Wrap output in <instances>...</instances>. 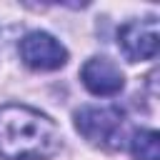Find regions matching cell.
Returning <instances> with one entry per match:
<instances>
[{
  "label": "cell",
  "instance_id": "obj_1",
  "mask_svg": "<svg viewBox=\"0 0 160 160\" xmlns=\"http://www.w3.org/2000/svg\"><path fill=\"white\" fill-rule=\"evenodd\" d=\"M62 148L55 120L30 105H0V158L2 160H48Z\"/></svg>",
  "mask_w": 160,
  "mask_h": 160
},
{
  "label": "cell",
  "instance_id": "obj_2",
  "mask_svg": "<svg viewBox=\"0 0 160 160\" xmlns=\"http://www.w3.org/2000/svg\"><path fill=\"white\" fill-rule=\"evenodd\" d=\"M75 130L95 148L115 150L125 138V112L118 105H82L72 115Z\"/></svg>",
  "mask_w": 160,
  "mask_h": 160
},
{
  "label": "cell",
  "instance_id": "obj_3",
  "mask_svg": "<svg viewBox=\"0 0 160 160\" xmlns=\"http://www.w3.org/2000/svg\"><path fill=\"white\" fill-rule=\"evenodd\" d=\"M118 48L130 62L152 60L160 48V25L158 18H142V20H128L118 30Z\"/></svg>",
  "mask_w": 160,
  "mask_h": 160
},
{
  "label": "cell",
  "instance_id": "obj_4",
  "mask_svg": "<svg viewBox=\"0 0 160 160\" xmlns=\"http://www.w3.org/2000/svg\"><path fill=\"white\" fill-rule=\"evenodd\" d=\"M18 52H20V60H22L30 70H40V72L60 70V68L68 62V48H65L55 35L42 32V30L28 32V35L20 40Z\"/></svg>",
  "mask_w": 160,
  "mask_h": 160
},
{
  "label": "cell",
  "instance_id": "obj_5",
  "mask_svg": "<svg viewBox=\"0 0 160 160\" xmlns=\"http://www.w3.org/2000/svg\"><path fill=\"white\" fill-rule=\"evenodd\" d=\"M80 80L85 90L98 98H112L125 85V75L120 65L112 62L110 58H98V55L85 60V65L80 68Z\"/></svg>",
  "mask_w": 160,
  "mask_h": 160
},
{
  "label": "cell",
  "instance_id": "obj_6",
  "mask_svg": "<svg viewBox=\"0 0 160 160\" xmlns=\"http://www.w3.org/2000/svg\"><path fill=\"white\" fill-rule=\"evenodd\" d=\"M130 155L135 160H160V135L150 128H140L128 138Z\"/></svg>",
  "mask_w": 160,
  "mask_h": 160
}]
</instances>
